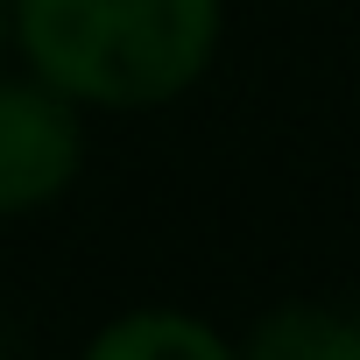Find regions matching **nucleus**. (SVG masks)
I'll use <instances>...</instances> for the list:
<instances>
[{"mask_svg":"<svg viewBox=\"0 0 360 360\" xmlns=\"http://www.w3.org/2000/svg\"><path fill=\"white\" fill-rule=\"evenodd\" d=\"M226 36V0H15L22 64L78 106L148 113L184 99Z\"/></svg>","mask_w":360,"mask_h":360,"instance_id":"nucleus-1","label":"nucleus"},{"mask_svg":"<svg viewBox=\"0 0 360 360\" xmlns=\"http://www.w3.org/2000/svg\"><path fill=\"white\" fill-rule=\"evenodd\" d=\"M85 169V106L57 85L0 78V219L57 205Z\"/></svg>","mask_w":360,"mask_h":360,"instance_id":"nucleus-2","label":"nucleus"},{"mask_svg":"<svg viewBox=\"0 0 360 360\" xmlns=\"http://www.w3.org/2000/svg\"><path fill=\"white\" fill-rule=\"evenodd\" d=\"M92 360H226L233 339L198 318V311H176V304H134L113 325H99L85 339Z\"/></svg>","mask_w":360,"mask_h":360,"instance_id":"nucleus-3","label":"nucleus"},{"mask_svg":"<svg viewBox=\"0 0 360 360\" xmlns=\"http://www.w3.org/2000/svg\"><path fill=\"white\" fill-rule=\"evenodd\" d=\"M248 353L255 360H346V318L318 304H290L248 332Z\"/></svg>","mask_w":360,"mask_h":360,"instance_id":"nucleus-4","label":"nucleus"},{"mask_svg":"<svg viewBox=\"0 0 360 360\" xmlns=\"http://www.w3.org/2000/svg\"><path fill=\"white\" fill-rule=\"evenodd\" d=\"M8 43H15V0H0V57H8Z\"/></svg>","mask_w":360,"mask_h":360,"instance_id":"nucleus-5","label":"nucleus"},{"mask_svg":"<svg viewBox=\"0 0 360 360\" xmlns=\"http://www.w3.org/2000/svg\"><path fill=\"white\" fill-rule=\"evenodd\" d=\"M346 360H360V311L346 318Z\"/></svg>","mask_w":360,"mask_h":360,"instance_id":"nucleus-6","label":"nucleus"}]
</instances>
